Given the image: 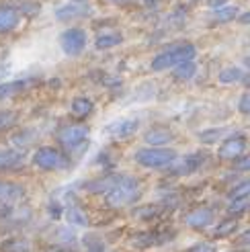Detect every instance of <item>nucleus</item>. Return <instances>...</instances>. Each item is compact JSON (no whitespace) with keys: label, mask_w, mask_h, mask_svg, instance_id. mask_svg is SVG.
<instances>
[{"label":"nucleus","mask_w":250,"mask_h":252,"mask_svg":"<svg viewBox=\"0 0 250 252\" xmlns=\"http://www.w3.org/2000/svg\"><path fill=\"white\" fill-rule=\"evenodd\" d=\"M91 15V6L86 0H72V2H66L56 8V19L62 23L68 21H76V19H86Z\"/></svg>","instance_id":"nucleus-6"},{"label":"nucleus","mask_w":250,"mask_h":252,"mask_svg":"<svg viewBox=\"0 0 250 252\" xmlns=\"http://www.w3.org/2000/svg\"><path fill=\"white\" fill-rule=\"evenodd\" d=\"M240 17V10L236 4H228L226 8H221V10H216L214 12V23H230V21H238Z\"/></svg>","instance_id":"nucleus-22"},{"label":"nucleus","mask_w":250,"mask_h":252,"mask_svg":"<svg viewBox=\"0 0 250 252\" xmlns=\"http://www.w3.org/2000/svg\"><path fill=\"white\" fill-rule=\"evenodd\" d=\"M86 41H89V37H86V31L80 27H70L60 35V45L64 49L66 56L82 54L84 47H86Z\"/></svg>","instance_id":"nucleus-5"},{"label":"nucleus","mask_w":250,"mask_h":252,"mask_svg":"<svg viewBox=\"0 0 250 252\" xmlns=\"http://www.w3.org/2000/svg\"><path fill=\"white\" fill-rule=\"evenodd\" d=\"M27 88V80H10V82H0V100H8L21 94Z\"/></svg>","instance_id":"nucleus-17"},{"label":"nucleus","mask_w":250,"mask_h":252,"mask_svg":"<svg viewBox=\"0 0 250 252\" xmlns=\"http://www.w3.org/2000/svg\"><path fill=\"white\" fill-rule=\"evenodd\" d=\"M236 168L242 170V172L250 170V154H248V156H242L240 160H236Z\"/></svg>","instance_id":"nucleus-33"},{"label":"nucleus","mask_w":250,"mask_h":252,"mask_svg":"<svg viewBox=\"0 0 250 252\" xmlns=\"http://www.w3.org/2000/svg\"><path fill=\"white\" fill-rule=\"evenodd\" d=\"M207 6L214 8V10H221L228 6V0H207Z\"/></svg>","instance_id":"nucleus-34"},{"label":"nucleus","mask_w":250,"mask_h":252,"mask_svg":"<svg viewBox=\"0 0 250 252\" xmlns=\"http://www.w3.org/2000/svg\"><path fill=\"white\" fill-rule=\"evenodd\" d=\"M164 238H160V234L156 232H144V234H135L131 244L137 246V248H150V246H156V244H162Z\"/></svg>","instance_id":"nucleus-19"},{"label":"nucleus","mask_w":250,"mask_h":252,"mask_svg":"<svg viewBox=\"0 0 250 252\" xmlns=\"http://www.w3.org/2000/svg\"><path fill=\"white\" fill-rule=\"evenodd\" d=\"M123 41V35L119 31H105V33H98V37L94 39V47L96 49H111Z\"/></svg>","instance_id":"nucleus-18"},{"label":"nucleus","mask_w":250,"mask_h":252,"mask_svg":"<svg viewBox=\"0 0 250 252\" xmlns=\"http://www.w3.org/2000/svg\"><path fill=\"white\" fill-rule=\"evenodd\" d=\"M19 19H21V12L17 6H10V4L0 6V33H10L19 25Z\"/></svg>","instance_id":"nucleus-12"},{"label":"nucleus","mask_w":250,"mask_h":252,"mask_svg":"<svg viewBox=\"0 0 250 252\" xmlns=\"http://www.w3.org/2000/svg\"><path fill=\"white\" fill-rule=\"evenodd\" d=\"M223 127H211V129H203V131H199V140H201L203 144H214L218 142L219 137L223 135Z\"/></svg>","instance_id":"nucleus-26"},{"label":"nucleus","mask_w":250,"mask_h":252,"mask_svg":"<svg viewBox=\"0 0 250 252\" xmlns=\"http://www.w3.org/2000/svg\"><path fill=\"white\" fill-rule=\"evenodd\" d=\"M25 197V189L19 183H10V181H0V203L10 205L17 203Z\"/></svg>","instance_id":"nucleus-10"},{"label":"nucleus","mask_w":250,"mask_h":252,"mask_svg":"<svg viewBox=\"0 0 250 252\" xmlns=\"http://www.w3.org/2000/svg\"><path fill=\"white\" fill-rule=\"evenodd\" d=\"M248 197H250V179L238 183L230 193V201H240V199H248Z\"/></svg>","instance_id":"nucleus-25"},{"label":"nucleus","mask_w":250,"mask_h":252,"mask_svg":"<svg viewBox=\"0 0 250 252\" xmlns=\"http://www.w3.org/2000/svg\"><path fill=\"white\" fill-rule=\"evenodd\" d=\"M238 23H242V25H250V10H246V12H240Z\"/></svg>","instance_id":"nucleus-35"},{"label":"nucleus","mask_w":250,"mask_h":252,"mask_svg":"<svg viewBox=\"0 0 250 252\" xmlns=\"http://www.w3.org/2000/svg\"><path fill=\"white\" fill-rule=\"evenodd\" d=\"M246 203H248V199H240V201H232V205H230V213H240L246 209Z\"/></svg>","instance_id":"nucleus-32"},{"label":"nucleus","mask_w":250,"mask_h":252,"mask_svg":"<svg viewBox=\"0 0 250 252\" xmlns=\"http://www.w3.org/2000/svg\"><path fill=\"white\" fill-rule=\"evenodd\" d=\"M0 248L6 250V252H27V244H25L23 240H8Z\"/></svg>","instance_id":"nucleus-28"},{"label":"nucleus","mask_w":250,"mask_h":252,"mask_svg":"<svg viewBox=\"0 0 250 252\" xmlns=\"http://www.w3.org/2000/svg\"><path fill=\"white\" fill-rule=\"evenodd\" d=\"M25 162V154L21 150H0V170H12V168H19L23 166Z\"/></svg>","instance_id":"nucleus-14"},{"label":"nucleus","mask_w":250,"mask_h":252,"mask_svg":"<svg viewBox=\"0 0 250 252\" xmlns=\"http://www.w3.org/2000/svg\"><path fill=\"white\" fill-rule=\"evenodd\" d=\"M86 137H89V127L82 123H74V125H68V127H64L60 133H58V140L60 144L64 146L66 150H74L78 148Z\"/></svg>","instance_id":"nucleus-8"},{"label":"nucleus","mask_w":250,"mask_h":252,"mask_svg":"<svg viewBox=\"0 0 250 252\" xmlns=\"http://www.w3.org/2000/svg\"><path fill=\"white\" fill-rule=\"evenodd\" d=\"M242 238H244V240H240V244L242 246H250V232H246Z\"/></svg>","instance_id":"nucleus-36"},{"label":"nucleus","mask_w":250,"mask_h":252,"mask_svg":"<svg viewBox=\"0 0 250 252\" xmlns=\"http://www.w3.org/2000/svg\"><path fill=\"white\" fill-rule=\"evenodd\" d=\"M144 140L150 144V148H162V146H166L168 142L174 140V135L170 129H162V127H154V129H150L146 135H144Z\"/></svg>","instance_id":"nucleus-15"},{"label":"nucleus","mask_w":250,"mask_h":252,"mask_svg":"<svg viewBox=\"0 0 250 252\" xmlns=\"http://www.w3.org/2000/svg\"><path fill=\"white\" fill-rule=\"evenodd\" d=\"M142 189H140V183L133 176H127V174H121V176H113V183H111L109 191L105 193V201L109 207H125L137 201L140 197Z\"/></svg>","instance_id":"nucleus-1"},{"label":"nucleus","mask_w":250,"mask_h":252,"mask_svg":"<svg viewBox=\"0 0 250 252\" xmlns=\"http://www.w3.org/2000/svg\"><path fill=\"white\" fill-rule=\"evenodd\" d=\"M218 80H219L221 84H238V82L244 80V70L238 68V66H228V68H223V70L219 72Z\"/></svg>","instance_id":"nucleus-20"},{"label":"nucleus","mask_w":250,"mask_h":252,"mask_svg":"<svg viewBox=\"0 0 250 252\" xmlns=\"http://www.w3.org/2000/svg\"><path fill=\"white\" fill-rule=\"evenodd\" d=\"M214 221V211L209 207H199V209H193L189 216H187V225L193 230H203L207 225Z\"/></svg>","instance_id":"nucleus-11"},{"label":"nucleus","mask_w":250,"mask_h":252,"mask_svg":"<svg viewBox=\"0 0 250 252\" xmlns=\"http://www.w3.org/2000/svg\"><path fill=\"white\" fill-rule=\"evenodd\" d=\"M201 164H203V154H189V156H185L183 160L174 162V164L170 166V172H174V174H191Z\"/></svg>","instance_id":"nucleus-13"},{"label":"nucleus","mask_w":250,"mask_h":252,"mask_svg":"<svg viewBox=\"0 0 250 252\" xmlns=\"http://www.w3.org/2000/svg\"><path fill=\"white\" fill-rule=\"evenodd\" d=\"M113 2H119V0H113Z\"/></svg>","instance_id":"nucleus-39"},{"label":"nucleus","mask_w":250,"mask_h":252,"mask_svg":"<svg viewBox=\"0 0 250 252\" xmlns=\"http://www.w3.org/2000/svg\"><path fill=\"white\" fill-rule=\"evenodd\" d=\"M236 230H238V221L236 220H226L214 230V236L216 238H226V236H232Z\"/></svg>","instance_id":"nucleus-24"},{"label":"nucleus","mask_w":250,"mask_h":252,"mask_svg":"<svg viewBox=\"0 0 250 252\" xmlns=\"http://www.w3.org/2000/svg\"><path fill=\"white\" fill-rule=\"evenodd\" d=\"M135 162L144 168H170L177 162L172 148H142L135 152Z\"/></svg>","instance_id":"nucleus-3"},{"label":"nucleus","mask_w":250,"mask_h":252,"mask_svg":"<svg viewBox=\"0 0 250 252\" xmlns=\"http://www.w3.org/2000/svg\"><path fill=\"white\" fill-rule=\"evenodd\" d=\"M84 242H86V246H89L91 252H103V250H105L103 242H101V240H96V236H89Z\"/></svg>","instance_id":"nucleus-29"},{"label":"nucleus","mask_w":250,"mask_h":252,"mask_svg":"<svg viewBox=\"0 0 250 252\" xmlns=\"http://www.w3.org/2000/svg\"><path fill=\"white\" fill-rule=\"evenodd\" d=\"M17 123V113L15 111H0V131L10 129Z\"/></svg>","instance_id":"nucleus-27"},{"label":"nucleus","mask_w":250,"mask_h":252,"mask_svg":"<svg viewBox=\"0 0 250 252\" xmlns=\"http://www.w3.org/2000/svg\"><path fill=\"white\" fill-rule=\"evenodd\" d=\"M49 252H72V250H68V248H52Z\"/></svg>","instance_id":"nucleus-37"},{"label":"nucleus","mask_w":250,"mask_h":252,"mask_svg":"<svg viewBox=\"0 0 250 252\" xmlns=\"http://www.w3.org/2000/svg\"><path fill=\"white\" fill-rule=\"evenodd\" d=\"M244 66L250 70V56H246V60H244Z\"/></svg>","instance_id":"nucleus-38"},{"label":"nucleus","mask_w":250,"mask_h":252,"mask_svg":"<svg viewBox=\"0 0 250 252\" xmlns=\"http://www.w3.org/2000/svg\"><path fill=\"white\" fill-rule=\"evenodd\" d=\"M137 127H140V121L135 117H121V119L107 125V133L111 137H117V140H125V137L133 135L137 131Z\"/></svg>","instance_id":"nucleus-9"},{"label":"nucleus","mask_w":250,"mask_h":252,"mask_svg":"<svg viewBox=\"0 0 250 252\" xmlns=\"http://www.w3.org/2000/svg\"><path fill=\"white\" fill-rule=\"evenodd\" d=\"M246 146H248V140L244 135L236 133V135H230L228 140H223L219 150H218V156L221 160H240L246 152Z\"/></svg>","instance_id":"nucleus-7"},{"label":"nucleus","mask_w":250,"mask_h":252,"mask_svg":"<svg viewBox=\"0 0 250 252\" xmlns=\"http://www.w3.org/2000/svg\"><path fill=\"white\" fill-rule=\"evenodd\" d=\"M197 56V47L193 43H181V45H172L166 47L164 52H160L152 58V68L154 72H164V70H174L179 68L185 62H193Z\"/></svg>","instance_id":"nucleus-2"},{"label":"nucleus","mask_w":250,"mask_h":252,"mask_svg":"<svg viewBox=\"0 0 250 252\" xmlns=\"http://www.w3.org/2000/svg\"><path fill=\"white\" fill-rule=\"evenodd\" d=\"M66 220L74 225H89V216H86L78 205H70L66 209Z\"/></svg>","instance_id":"nucleus-23"},{"label":"nucleus","mask_w":250,"mask_h":252,"mask_svg":"<svg viewBox=\"0 0 250 252\" xmlns=\"http://www.w3.org/2000/svg\"><path fill=\"white\" fill-rule=\"evenodd\" d=\"M93 109H94V103H93L89 96H74V98H72L70 111H72L74 117H78V119L89 117L91 113H93Z\"/></svg>","instance_id":"nucleus-16"},{"label":"nucleus","mask_w":250,"mask_h":252,"mask_svg":"<svg viewBox=\"0 0 250 252\" xmlns=\"http://www.w3.org/2000/svg\"><path fill=\"white\" fill-rule=\"evenodd\" d=\"M238 111L242 113V115H250V93L242 94L240 100H238Z\"/></svg>","instance_id":"nucleus-30"},{"label":"nucleus","mask_w":250,"mask_h":252,"mask_svg":"<svg viewBox=\"0 0 250 252\" xmlns=\"http://www.w3.org/2000/svg\"><path fill=\"white\" fill-rule=\"evenodd\" d=\"M187 252H216V246L214 244H207V242H199V244L191 246Z\"/></svg>","instance_id":"nucleus-31"},{"label":"nucleus","mask_w":250,"mask_h":252,"mask_svg":"<svg viewBox=\"0 0 250 252\" xmlns=\"http://www.w3.org/2000/svg\"><path fill=\"white\" fill-rule=\"evenodd\" d=\"M195 74H197V64L193 60V62H185V64H181L179 68H174L172 70V78L179 80V82H187V80H191Z\"/></svg>","instance_id":"nucleus-21"},{"label":"nucleus","mask_w":250,"mask_h":252,"mask_svg":"<svg viewBox=\"0 0 250 252\" xmlns=\"http://www.w3.org/2000/svg\"><path fill=\"white\" fill-rule=\"evenodd\" d=\"M33 164L41 170H62L68 166V158L58 148L43 146L33 154Z\"/></svg>","instance_id":"nucleus-4"}]
</instances>
